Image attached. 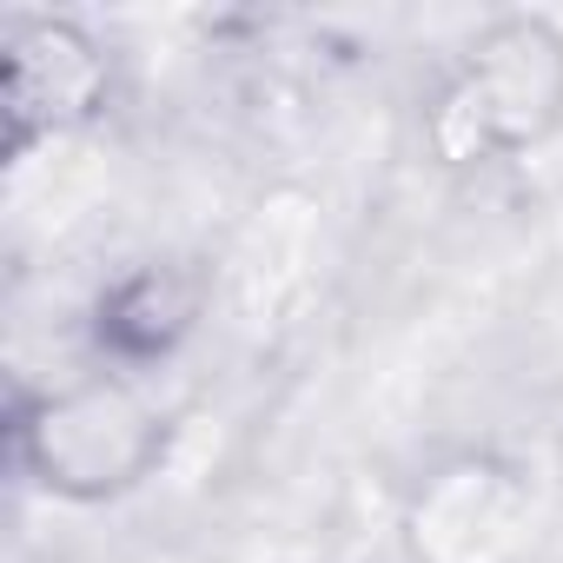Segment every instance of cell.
<instances>
[{
    "label": "cell",
    "mask_w": 563,
    "mask_h": 563,
    "mask_svg": "<svg viewBox=\"0 0 563 563\" xmlns=\"http://www.w3.org/2000/svg\"><path fill=\"white\" fill-rule=\"evenodd\" d=\"M556 41L517 27L484 47V60L451 93V120H471V146H510L537 126V107L556 100Z\"/></svg>",
    "instance_id": "cell-1"
}]
</instances>
